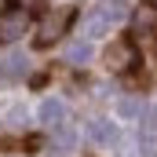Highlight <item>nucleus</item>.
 Returning <instances> with one entry per match:
<instances>
[{
    "mask_svg": "<svg viewBox=\"0 0 157 157\" xmlns=\"http://www.w3.org/2000/svg\"><path fill=\"white\" fill-rule=\"evenodd\" d=\"M132 26H135V33H157V4L154 0H139V7L132 15Z\"/></svg>",
    "mask_w": 157,
    "mask_h": 157,
    "instance_id": "6",
    "label": "nucleus"
},
{
    "mask_svg": "<svg viewBox=\"0 0 157 157\" xmlns=\"http://www.w3.org/2000/svg\"><path fill=\"white\" fill-rule=\"evenodd\" d=\"M26 26H29V15H26L22 7H7V11L0 15V44L18 40L22 33H26Z\"/></svg>",
    "mask_w": 157,
    "mask_h": 157,
    "instance_id": "3",
    "label": "nucleus"
},
{
    "mask_svg": "<svg viewBox=\"0 0 157 157\" xmlns=\"http://www.w3.org/2000/svg\"><path fill=\"white\" fill-rule=\"evenodd\" d=\"M102 62H106L110 73H132L143 59H139V48H135V40H132V37H117V40H110Z\"/></svg>",
    "mask_w": 157,
    "mask_h": 157,
    "instance_id": "1",
    "label": "nucleus"
},
{
    "mask_svg": "<svg viewBox=\"0 0 157 157\" xmlns=\"http://www.w3.org/2000/svg\"><path fill=\"white\" fill-rule=\"evenodd\" d=\"M110 26H113V22H110V18H106V15H102L99 7H95V11H91V15L84 18V37H88V40L106 37V33H110Z\"/></svg>",
    "mask_w": 157,
    "mask_h": 157,
    "instance_id": "8",
    "label": "nucleus"
},
{
    "mask_svg": "<svg viewBox=\"0 0 157 157\" xmlns=\"http://www.w3.org/2000/svg\"><path fill=\"white\" fill-rule=\"evenodd\" d=\"M135 146H139V157H157V121H154V117L139 124Z\"/></svg>",
    "mask_w": 157,
    "mask_h": 157,
    "instance_id": "7",
    "label": "nucleus"
},
{
    "mask_svg": "<svg viewBox=\"0 0 157 157\" xmlns=\"http://www.w3.org/2000/svg\"><path fill=\"white\" fill-rule=\"evenodd\" d=\"M73 22V11L66 7V11H55V15H44V22H40V33H37V48H48V44H55V40L62 37V29Z\"/></svg>",
    "mask_w": 157,
    "mask_h": 157,
    "instance_id": "2",
    "label": "nucleus"
},
{
    "mask_svg": "<svg viewBox=\"0 0 157 157\" xmlns=\"http://www.w3.org/2000/svg\"><path fill=\"white\" fill-rule=\"evenodd\" d=\"M40 124L51 128V132L66 128V102H62V99H44V102H40Z\"/></svg>",
    "mask_w": 157,
    "mask_h": 157,
    "instance_id": "5",
    "label": "nucleus"
},
{
    "mask_svg": "<svg viewBox=\"0 0 157 157\" xmlns=\"http://www.w3.org/2000/svg\"><path fill=\"white\" fill-rule=\"evenodd\" d=\"M99 11H102V15H106V18H110L113 26H117L121 18L128 15V7H124V0H102V4H99Z\"/></svg>",
    "mask_w": 157,
    "mask_h": 157,
    "instance_id": "9",
    "label": "nucleus"
},
{
    "mask_svg": "<svg viewBox=\"0 0 157 157\" xmlns=\"http://www.w3.org/2000/svg\"><path fill=\"white\" fill-rule=\"evenodd\" d=\"M117 113H121V117H139V113H143V102H139V99H121V102H117Z\"/></svg>",
    "mask_w": 157,
    "mask_h": 157,
    "instance_id": "11",
    "label": "nucleus"
},
{
    "mask_svg": "<svg viewBox=\"0 0 157 157\" xmlns=\"http://www.w3.org/2000/svg\"><path fill=\"white\" fill-rule=\"evenodd\" d=\"M88 139H91V143H99V146H117V143H121V132H117V124H113V121L91 117V121H88Z\"/></svg>",
    "mask_w": 157,
    "mask_h": 157,
    "instance_id": "4",
    "label": "nucleus"
},
{
    "mask_svg": "<svg viewBox=\"0 0 157 157\" xmlns=\"http://www.w3.org/2000/svg\"><path fill=\"white\" fill-rule=\"evenodd\" d=\"M4 62H7L4 70H7L11 77H18V73H26V59H22V55H11V59H4Z\"/></svg>",
    "mask_w": 157,
    "mask_h": 157,
    "instance_id": "12",
    "label": "nucleus"
},
{
    "mask_svg": "<svg viewBox=\"0 0 157 157\" xmlns=\"http://www.w3.org/2000/svg\"><path fill=\"white\" fill-rule=\"evenodd\" d=\"M66 59H70L73 66H84V62L91 59V48H88V44H70V48H66Z\"/></svg>",
    "mask_w": 157,
    "mask_h": 157,
    "instance_id": "10",
    "label": "nucleus"
}]
</instances>
